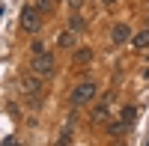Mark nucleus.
Returning <instances> with one entry per match:
<instances>
[{
  "label": "nucleus",
  "mask_w": 149,
  "mask_h": 146,
  "mask_svg": "<svg viewBox=\"0 0 149 146\" xmlns=\"http://www.w3.org/2000/svg\"><path fill=\"white\" fill-rule=\"evenodd\" d=\"M42 87H45V83H42V75H36V72H33V78H24V81H21V90L27 92L30 99H33V95H42Z\"/></svg>",
  "instance_id": "39448f33"
},
{
  "label": "nucleus",
  "mask_w": 149,
  "mask_h": 146,
  "mask_svg": "<svg viewBox=\"0 0 149 146\" xmlns=\"http://www.w3.org/2000/svg\"><path fill=\"white\" fill-rule=\"evenodd\" d=\"M107 119H110V102H102V104L93 111V122L102 125V122H107Z\"/></svg>",
  "instance_id": "423d86ee"
},
{
  "label": "nucleus",
  "mask_w": 149,
  "mask_h": 146,
  "mask_svg": "<svg viewBox=\"0 0 149 146\" xmlns=\"http://www.w3.org/2000/svg\"><path fill=\"white\" fill-rule=\"evenodd\" d=\"M69 3H72V6H81V3H84V0H69Z\"/></svg>",
  "instance_id": "4468645a"
},
{
  "label": "nucleus",
  "mask_w": 149,
  "mask_h": 146,
  "mask_svg": "<svg viewBox=\"0 0 149 146\" xmlns=\"http://www.w3.org/2000/svg\"><path fill=\"white\" fill-rule=\"evenodd\" d=\"M39 27H42V12L36 6H24V12H21V30L24 33H39Z\"/></svg>",
  "instance_id": "f03ea898"
},
{
  "label": "nucleus",
  "mask_w": 149,
  "mask_h": 146,
  "mask_svg": "<svg viewBox=\"0 0 149 146\" xmlns=\"http://www.w3.org/2000/svg\"><path fill=\"white\" fill-rule=\"evenodd\" d=\"M131 36H134L131 27H128L125 21H119V24H113V30H110V42H113V45H125Z\"/></svg>",
  "instance_id": "20e7f679"
},
{
  "label": "nucleus",
  "mask_w": 149,
  "mask_h": 146,
  "mask_svg": "<svg viewBox=\"0 0 149 146\" xmlns=\"http://www.w3.org/2000/svg\"><path fill=\"white\" fill-rule=\"evenodd\" d=\"M84 27H86V21H84V18L78 15V12H74V15H69V30H74V33H81Z\"/></svg>",
  "instance_id": "1a4fd4ad"
},
{
  "label": "nucleus",
  "mask_w": 149,
  "mask_h": 146,
  "mask_svg": "<svg viewBox=\"0 0 149 146\" xmlns=\"http://www.w3.org/2000/svg\"><path fill=\"white\" fill-rule=\"evenodd\" d=\"M122 119H125V122L131 125L134 119H137V107H122Z\"/></svg>",
  "instance_id": "ddd939ff"
},
{
  "label": "nucleus",
  "mask_w": 149,
  "mask_h": 146,
  "mask_svg": "<svg viewBox=\"0 0 149 146\" xmlns=\"http://www.w3.org/2000/svg\"><path fill=\"white\" fill-rule=\"evenodd\" d=\"M60 48H74V30H66L60 36Z\"/></svg>",
  "instance_id": "9b49d317"
},
{
  "label": "nucleus",
  "mask_w": 149,
  "mask_h": 146,
  "mask_svg": "<svg viewBox=\"0 0 149 146\" xmlns=\"http://www.w3.org/2000/svg\"><path fill=\"white\" fill-rule=\"evenodd\" d=\"M102 3H104V6H113V3H116V0H102Z\"/></svg>",
  "instance_id": "2eb2a0df"
},
{
  "label": "nucleus",
  "mask_w": 149,
  "mask_h": 146,
  "mask_svg": "<svg viewBox=\"0 0 149 146\" xmlns=\"http://www.w3.org/2000/svg\"><path fill=\"white\" fill-rule=\"evenodd\" d=\"M131 45L137 51H149V30H140L137 36H131Z\"/></svg>",
  "instance_id": "6e6552de"
},
{
  "label": "nucleus",
  "mask_w": 149,
  "mask_h": 146,
  "mask_svg": "<svg viewBox=\"0 0 149 146\" xmlns=\"http://www.w3.org/2000/svg\"><path fill=\"white\" fill-rule=\"evenodd\" d=\"M95 92H98V87L93 81H84V83H78V87L72 90V104L74 107H81V104H86V102H93L95 99Z\"/></svg>",
  "instance_id": "f257e3e1"
},
{
  "label": "nucleus",
  "mask_w": 149,
  "mask_h": 146,
  "mask_svg": "<svg viewBox=\"0 0 149 146\" xmlns=\"http://www.w3.org/2000/svg\"><path fill=\"white\" fill-rule=\"evenodd\" d=\"M33 6L42 12V15H51L54 12V0H33Z\"/></svg>",
  "instance_id": "9d476101"
},
{
  "label": "nucleus",
  "mask_w": 149,
  "mask_h": 146,
  "mask_svg": "<svg viewBox=\"0 0 149 146\" xmlns=\"http://www.w3.org/2000/svg\"><path fill=\"white\" fill-rule=\"evenodd\" d=\"M72 63H74V66H90V63H93V51H90V48H78L74 57H72Z\"/></svg>",
  "instance_id": "0eeeda50"
},
{
  "label": "nucleus",
  "mask_w": 149,
  "mask_h": 146,
  "mask_svg": "<svg viewBox=\"0 0 149 146\" xmlns=\"http://www.w3.org/2000/svg\"><path fill=\"white\" fill-rule=\"evenodd\" d=\"M125 128H128V122H125V119H119V122H113V125H110V134H113V137H119V134H125Z\"/></svg>",
  "instance_id": "f8f14e48"
},
{
  "label": "nucleus",
  "mask_w": 149,
  "mask_h": 146,
  "mask_svg": "<svg viewBox=\"0 0 149 146\" xmlns=\"http://www.w3.org/2000/svg\"><path fill=\"white\" fill-rule=\"evenodd\" d=\"M30 69L36 72V75H51L54 72V57L48 54V51H42V54H33V60H30Z\"/></svg>",
  "instance_id": "7ed1b4c3"
}]
</instances>
